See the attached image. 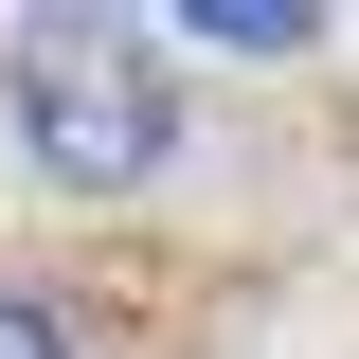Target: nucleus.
Instances as JSON below:
<instances>
[{
    "instance_id": "obj_1",
    "label": "nucleus",
    "mask_w": 359,
    "mask_h": 359,
    "mask_svg": "<svg viewBox=\"0 0 359 359\" xmlns=\"http://www.w3.org/2000/svg\"><path fill=\"white\" fill-rule=\"evenodd\" d=\"M0 126H18V162H36L54 198H126V180H162V162H180L162 18H90V0L18 18V54H0Z\"/></svg>"
},
{
    "instance_id": "obj_2",
    "label": "nucleus",
    "mask_w": 359,
    "mask_h": 359,
    "mask_svg": "<svg viewBox=\"0 0 359 359\" xmlns=\"http://www.w3.org/2000/svg\"><path fill=\"white\" fill-rule=\"evenodd\" d=\"M162 36H198V54H306L323 18L306 0H198V18H162Z\"/></svg>"
},
{
    "instance_id": "obj_3",
    "label": "nucleus",
    "mask_w": 359,
    "mask_h": 359,
    "mask_svg": "<svg viewBox=\"0 0 359 359\" xmlns=\"http://www.w3.org/2000/svg\"><path fill=\"white\" fill-rule=\"evenodd\" d=\"M0 359H72V323L54 306H0Z\"/></svg>"
}]
</instances>
